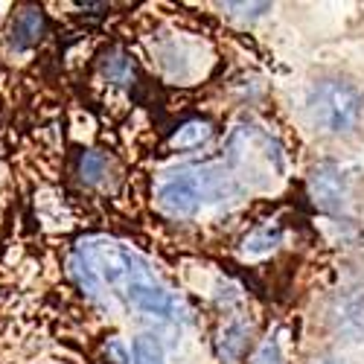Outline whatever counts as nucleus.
Returning <instances> with one entry per match:
<instances>
[{
    "label": "nucleus",
    "instance_id": "obj_1",
    "mask_svg": "<svg viewBox=\"0 0 364 364\" xmlns=\"http://www.w3.org/2000/svg\"><path fill=\"white\" fill-rule=\"evenodd\" d=\"M233 193L230 175H225L216 166L204 169H181L172 178H166L158 190V204L166 210L169 216H196L204 198H225Z\"/></svg>",
    "mask_w": 364,
    "mask_h": 364
},
{
    "label": "nucleus",
    "instance_id": "obj_2",
    "mask_svg": "<svg viewBox=\"0 0 364 364\" xmlns=\"http://www.w3.org/2000/svg\"><path fill=\"white\" fill-rule=\"evenodd\" d=\"M309 117L323 134H347L364 117V94L344 79H323L309 94Z\"/></svg>",
    "mask_w": 364,
    "mask_h": 364
},
{
    "label": "nucleus",
    "instance_id": "obj_3",
    "mask_svg": "<svg viewBox=\"0 0 364 364\" xmlns=\"http://www.w3.org/2000/svg\"><path fill=\"white\" fill-rule=\"evenodd\" d=\"M117 291L123 294L132 306H137L140 312L158 315V318H172V312H175V297L164 289V283L155 274H151L149 262L134 251L129 257L126 274H123V280H119Z\"/></svg>",
    "mask_w": 364,
    "mask_h": 364
},
{
    "label": "nucleus",
    "instance_id": "obj_4",
    "mask_svg": "<svg viewBox=\"0 0 364 364\" xmlns=\"http://www.w3.org/2000/svg\"><path fill=\"white\" fill-rule=\"evenodd\" d=\"M329 326L347 341H364V283L336 291L329 300Z\"/></svg>",
    "mask_w": 364,
    "mask_h": 364
},
{
    "label": "nucleus",
    "instance_id": "obj_5",
    "mask_svg": "<svg viewBox=\"0 0 364 364\" xmlns=\"http://www.w3.org/2000/svg\"><path fill=\"white\" fill-rule=\"evenodd\" d=\"M309 196L323 213H341L347 204V181L336 164H318L309 175Z\"/></svg>",
    "mask_w": 364,
    "mask_h": 364
},
{
    "label": "nucleus",
    "instance_id": "obj_6",
    "mask_svg": "<svg viewBox=\"0 0 364 364\" xmlns=\"http://www.w3.org/2000/svg\"><path fill=\"white\" fill-rule=\"evenodd\" d=\"M44 26H47V21H44V12L41 9H36V6L21 9L15 15V21H12V44L18 50L36 47L41 41V36H44Z\"/></svg>",
    "mask_w": 364,
    "mask_h": 364
},
{
    "label": "nucleus",
    "instance_id": "obj_7",
    "mask_svg": "<svg viewBox=\"0 0 364 364\" xmlns=\"http://www.w3.org/2000/svg\"><path fill=\"white\" fill-rule=\"evenodd\" d=\"M210 137H213V123L210 119H187L184 126H178L169 137V146L178 151H193L201 149Z\"/></svg>",
    "mask_w": 364,
    "mask_h": 364
},
{
    "label": "nucleus",
    "instance_id": "obj_8",
    "mask_svg": "<svg viewBox=\"0 0 364 364\" xmlns=\"http://www.w3.org/2000/svg\"><path fill=\"white\" fill-rule=\"evenodd\" d=\"M245 347H248V326L242 321L228 323L222 329V338H219V355L233 361V358H239L242 353H245Z\"/></svg>",
    "mask_w": 364,
    "mask_h": 364
},
{
    "label": "nucleus",
    "instance_id": "obj_9",
    "mask_svg": "<svg viewBox=\"0 0 364 364\" xmlns=\"http://www.w3.org/2000/svg\"><path fill=\"white\" fill-rule=\"evenodd\" d=\"M280 239H283V230L274 225H262V228H257V230H251L248 236H245V242H242V248H245V254H251V257H259V254H268L271 248H277L280 245Z\"/></svg>",
    "mask_w": 364,
    "mask_h": 364
},
{
    "label": "nucleus",
    "instance_id": "obj_10",
    "mask_svg": "<svg viewBox=\"0 0 364 364\" xmlns=\"http://www.w3.org/2000/svg\"><path fill=\"white\" fill-rule=\"evenodd\" d=\"M102 73L114 82V85H129L134 79V65L126 53H108L102 58Z\"/></svg>",
    "mask_w": 364,
    "mask_h": 364
},
{
    "label": "nucleus",
    "instance_id": "obj_11",
    "mask_svg": "<svg viewBox=\"0 0 364 364\" xmlns=\"http://www.w3.org/2000/svg\"><path fill=\"white\" fill-rule=\"evenodd\" d=\"M134 364H164V347L155 336H137L132 347Z\"/></svg>",
    "mask_w": 364,
    "mask_h": 364
},
{
    "label": "nucleus",
    "instance_id": "obj_12",
    "mask_svg": "<svg viewBox=\"0 0 364 364\" xmlns=\"http://www.w3.org/2000/svg\"><path fill=\"white\" fill-rule=\"evenodd\" d=\"M105 169H108V161L100 155V151H85L82 161H79L82 181H87V184H97V181L105 175Z\"/></svg>",
    "mask_w": 364,
    "mask_h": 364
},
{
    "label": "nucleus",
    "instance_id": "obj_13",
    "mask_svg": "<svg viewBox=\"0 0 364 364\" xmlns=\"http://www.w3.org/2000/svg\"><path fill=\"white\" fill-rule=\"evenodd\" d=\"M251 364H283V353H280L277 338H265L259 344V350L254 353V361Z\"/></svg>",
    "mask_w": 364,
    "mask_h": 364
},
{
    "label": "nucleus",
    "instance_id": "obj_14",
    "mask_svg": "<svg viewBox=\"0 0 364 364\" xmlns=\"http://www.w3.org/2000/svg\"><path fill=\"white\" fill-rule=\"evenodd\" d=\"M225 9L230 15H242V18H254L271 9V4H225Z\"/></svg>",
    "mask_w": 364,
    "mask_h": 364
},
{
    "label": "nucleus",
    "instance_id": "obj_15",
    "mask_svg": "<svg viewBox=\"0 0 364 364\" xmlns=\"http://www.w3.org/2000/svg\"><path fill=\"white\" fill-rule=\"evenodd\" d=\"M318 364H350L347 358H321Z\"/></svg>",
    "mask_w": 364,
    "mask_h": 364
}]
</instances>
